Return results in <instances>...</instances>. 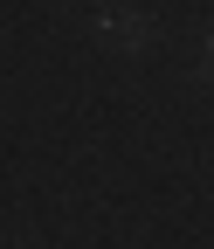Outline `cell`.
<instances>
[{
	"mask_svg": "<svg viewBox=\"0 0 214 249\" xmlns=\"http://www.w3.org/2000/svg\"><path fill=\"white\" fill-rule=\"evenodd\" d=\"M104 35H111L117 49H145V42H152V21H145V14H104Z\"/></svg>",
	"mask_w": 214,
	"mask_h": 249,
	"instance_id": "obj_1",
	"label": "cell"
},
{
	"mask_svg": "<svg viewBox=\"0 0 214 249\" xmlns=\"http://www.w3.org/2000/svg\"><path fill=\"white\" fill-rule=\"evenodd\" d=\"M207 76H214V42H207Z\"/></svg>",
	"mask_w": 214,
	"mask_h": 249,
	"instance_id": "obj_2",
	"label": "cell"
}]
</instances>
